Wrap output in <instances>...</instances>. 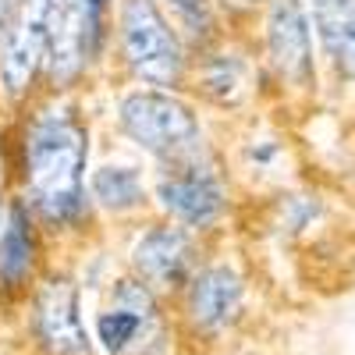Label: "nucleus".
Masks as SVG:
<instances>
[{"label":"nucleus","mask_w":355,"mask_h":355,"mask_svg":"<svg viewBox=\"0 0 355 355\" xmlns=\"http://www.w3.org/2000/svg\"><path fill=\"white\" fill-rule=\"evenodd\" d=\"M89 135L71 110H43L25 132V185L36 214L64 224L82 210Z\"/></svg>","instance_id":"obj_1"},{"label":"nucleus","mask_w":355,"mask_h":355,"mask_svg":"<svg viewBox=\"0 0 355 355\" xmlns=\"http://www.w3.org/2000/svg\"><path fill=\"white\" fill-rule=\"evenodd\" d=\"M121 128L157 157L185 164L199 153V125L192 110L157 89H139L121 103Z\"/></svg>","instance_id":"obj_2"},{"label":"nucleus","mask_w":355,"mask_h":355,"mask_svg":"<svg viewBox=\"0 0 355 355\" xmlns=\"http://www.w3.org/2000/svg\"><path fill=\"white\" fill-rule=\"evenodd\" d=\"M121 46L139 78L153 85H178L182 78V43L164 21L153 0H125L121 11Z\"/></svg>","instance_id":"obj_3"},{"label":"nucleus","mask_w":355,"mask_h":355,"mask_svg":"<svg viewBox=\"0 0 355 355\" xmlns=\"http://www.w3.org/2000/svg\"><path fill=\"white\" fill-rule=\"evenodd\" d=\"M96 334L110 355H153L164 341V331L150 288L139 281L117 284L110 309H103L96 320Z\"/></svg>","instance_id":"obj_4"},{"label":"nucleus","mask_w":355,"mask_h":355,"mask_svg":"<svg viewBox=\"0 0 355 355\" xmlns=\"http://www.w3.org/2000/svg\"><path fill=\"white\" fill-rule=\"evenodd\" d=\"M103 0H50L46 4V53L50 75L68 82L96 53Z\"/></svg>","instance_id":"obj_5"},{"label":"nucleus","mask_w":355,"mask_h":355,"mask_svg":"<svg viewBox=\"0 0 355 355\" xmlns=\"http://www.w3.org/2000/svg\"><path fill=\"white\" fill-rule=\"evenodd\" d=\"M46 4L50 0H18L15 18L0 36V82L8 96L25 93L46 50Z\"/></svg>","instance_id":"obj_6"},{"label":"nucleus","mask_w":355,"mask_h":355,"mask_svg":"<svg viewBox=\"0 0 355 355\" xmlns=\"http://www.w3.org/2000/svg\"><path fill=\"white\" fill-rule=\"evenodd\" d=\"M33 327L50 355H89V334L78 316V295L75 284L64 277H53L40 288Z\"/></svg>","instance_id":"obj_7"},{"label":"nucleus","mask_w":355,"mask_h":355,"mask_svg":"<svg viewBox=\"0 0 355 355\" xmlns=\"http://www.w3.org/2000/svg\"><path fill=\"white\" fill-rule=\"evenodd\" d=\"M157 196L164 202V210H171L178 220H185L192 227L214 224L224 210L220 182L206 167H196L192 160H185L182 167H178V174L164 178V182L157 185Z\"/></svg>","instance_id":"obj_8"},{"label":"nucleus","mask_w":355,"mask_h":355,"mask_svg":"<svg viewBox=\"0 0 355 355\" xmlns=\"http://www.w3.org/2000/svg\"><path fill=\"white\" fill-rule=\"evenodd\" d=\"M266 46H270L274 68L295 82L306 85L313 75V50H309V21L299 0H274L266 18Z\"/></svg>","instance_id":"obj_9"},{"label":"nucleus","mask_w":355,"mask_h":355,"mask_svg":"<svg viewBox=\"0 0 355 355\" xmlns=\"http://www.w3.org/2000/svg\"><path fill=\"white\" fill-rule=\"evenodd\" d=\"M189 239H185V231H178V227H153V231H146L132 259H135V270L142 274L146 284H153V288H178L185 281L189 274Z\"/></svg>","instance_id":"obj_10"},{"label":"nucleus","mask_w":355,"mask_h":355,"mask_svg":"<svg viewBox=\"0 0 355 355\" xmlns=\"http://www.w3.org/2000/svg\"><path fill=\"white\" fill-rule=\"evenodd\" d=\"M242 309V281L227 266H206V270L192 281L189 295V313L196 327L202 331H220L239 316Z\"/></svg>","instance_id":"obj_11"},{"label":"nucleus","mask_w":355,"mask_h":355,"mask_svg":"<svg viewBox=\"0 0 355 355\" xmlns=\"http://www.w3.org/2000/svg\"><path fill=\"white\" fill-rule=\"evenodd\" d=\"M313 25L334 71L355 82V0H313Z\"/></svg>","instance_id":"obj_12"},{"label":"nucleus","mask_w":355,"mask_h":355,"mask_svg":"<svg viewBox=\"0 0 355 355\" xmlns=\"http://www.w3.org/2000/svg\"><path fill=\"white\" fill-rule=\"evenodd\" d=\"M33 256H36L33 231H28L25 210H21V206H15L4 234H0V281L11 284V288L21 284L28 277V270H33Z\"/></svg>","instance_id":"obj_13"},{"label":"nucleus","mask_w":355,"mask_h":355,"mask_svg":"<svg viewBox=\"0 0 355 355\" xmlns=\"http://www.w3.org/2000/svg\"><path fill=\"white\" fill-rule=\"evenodd\" d=\"M89 189L107 210H132L142 202V182L132 167H100L89 178Z\"/></svg>","instance_id":"obj_14"},{"label":"nucleus","mask_w":355,"mask_h":355,"mask_svg":"<svg viewBox=\"0 0 355 355\" xmlns=\"http://www.w3.org/2000/svg\"><path fill=\"white\" fill-rule=\"evenodd\" d=\"M171 4L178 8V15L185 21H202V15H206V0H171Z\"/></svg>","instance_id":"obj_15"},{"label":"nucleus","mask_w":355,"mask_h":355,"mask_svg":"<svg viewBox=\"0 0 355 355\" xmlns=\"http://www.w3.org/2000/svg\"><path fill=\"white\" fill-rule=\"evenodd\" d=\"M15 11H18V0H0V36H4V28L15 18Z\"/></svg>","instance_id":"obj_16"},{"label":"nucleus","mask_w":355,"mask_h":355,"mask_svg":"<svg viewBox=\"0 0 355 355\" xmlns=\"http://www.w3.org/2000/svg\"><path fill=\"white\" fill-rule=\"evenodd\" d=\"M234 4H249V0H234Z\"/></svg>","instance_id":"obj_17"}]
</instances>
